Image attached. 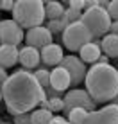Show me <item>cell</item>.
Masks as SVG:
<instances>
[{
	"instance_id": "cell-1",
	"label": "cell",
	"mask_w": 118,
	"mask_h": 124,
	"mask_svg": "<svg viewBox=\"0 0 118 124\" xmlns=\"http://www.w3.org/2000/svg\"><path fill=\"white\" fill-rule=\"evenodd\" d=\"M43 99H47L43 88L34 79L32 72H27L23 68L13 72L2 83V101L6 102L7 113L11 115L32 112Z\"/></svg>"
},
{
	"instance_id": "cell-2",
	"label": "cell",
	"mask_w": 118,
	"mask_h": 124,
	"mask_svg": "<svg viewBox=\"0 0 118 124\" xmlns=\"http://www.w3.org/2000/svg\"><path fill=\"white\" fill-rule=\"evenodd\" d=\"M88 95L93 99L95 104L111 102L118 93V74L116 68L109 65H91L84 78Z\"/></svg>"
},
{
	"instance_id": "cell-3",
	"label": "cell",
	"mask_w": 118,
	"mask_h": 124,
	"mask_svg": "<svg viewBox=\"0 0 118 124\" xmlns=\"http://www.w3.org/2000/svg\"><path fill=\"white\" fill-rule=\"evenodd\" d=\"M11 13L13 20L27 31L45 23V6L41 0H16Z\"/></svg>"
},
{
	"instance_id": "cell-4",
	"label": "cell",
	"mask_w": 118,
	"mask_h": 124,
	"mask_svg": "<svg viewBox=\"0 0 118 124\" xmlns=\"http://www.w3.org/2000/svg\"><path fill=\"white\" fill-rule=\"evenodd\" d=\"M111 16L106 9L102 7H93V9H84L81 16V23L88 29V32L91 34V40H100L102 36H106L111 27Z\"/></svg>"
},
{
	"instance_id": "cell-5",
	"label": "cell",
	"mask_w": 118,
	"mask_h": 124,
	"mask_svg": "<svg viewBox=\"0 0 118 124\" xmlns=\"http://www.w3.org/2000/svg\"><path fill=\"white\" fill-rule=\"evenodd\" d=\"M61 41L68 50L79 52L86 43L91 41V34L88 32V29L81 22H73L61 32Z\"/></svg>"
},
{
	"instance_id": "cell-6",
	"label": "cell",
	"mask_w": 118,
	"mask_h": 124,
	"mask_svg": "<svg viewBox=\"0 0 118 124\" xmlns=\"http://www.w3.org/2000/svg\"><path fill=\"white\" fill-rule=\"evenodd\" d=\"M63 106H65L63 108L65 113H68L73 108H82L86 112L97 110V104L93 102V99L88 95L86 90H81V88H72V90L65 92V95H63Z\"/></svg>"
},
{
	"instance_id": "cell-7",
	"label": "cell",
	"mask_w": 118,
	"mask_h": 124,
	"mask_svg": "<svg viewBox=\"0 0 118 124\" xmlns=\"http://www.w3.org/2000/svg\"><path fill=\"white\" fill-rule=\"evenodd\" d=\"M57 67L65 68V70L68 72V76H70V86H72V88H77L79 85L84 81L86 72H88V67L84 65V63H82L77 56H73V54L65 56Z\"/></svg>"
},
{
	"instance_id": "cell-8",
	"label": "cell",
	"mask_w": 118,
	"mask_h": 124,
	"mask_svg": "<svg viewBox=\"0 0 118 124\" xmlns=\"http://www.w3.org/2000/svg\"><path fill=\"white\" fill-rule=\"evenodd\" d=\"M25 32L14 20H0V45L18 47L23 41Z\"/></svg>"
},
{
	"instance_id": "cell-9",
	"label": "cell",
	"mask_w": 118,
	"mask_h": 124,
	"mask_svg": "<svg viewBox=\"0 0 118 124\" xmlns=\"http://www.w3.org/2000/svg\"><path fill=\"white\" fill-rule=\"evenodd\" d=\"M82 124H118V106L109 102L102 110L88 112Z\"/></svg>"
},
{
	"instance_id": "cell-10",
	"label": "cell",
	"mask_w": 118,
	"mask_h": 124,
	"mask_svg": "<svg viewBox=\"0 0 118 124\" xmlns=\"http://www.w3.org/2000/svg\"><path fill=\"white\" fill-rule=\"evenodd\" d=\"M23 40H25V43H27V47H32V49H38V50H41L43 47L54 43V36L45 29V25L29 29V31L25 32Z\"/></svg>"
},
{
	"instance_id": "cell-11",
	"label": "cell",
	"mask_w": 118,
	"mask_h": 124,
	"mask_svg": "<svg viewBox=\"0 0 118 124\" xmlns=\"http://www.w3.org/2000/svg\"><path fill=\"white\" fill-rule=\"evenodd\" d=\"M65 58V52H63V47L57 43H50L47 47L39 50V59L45 67H57L61 63V59Z\"/></svg>"
},
{
	"instance_id": "cell-12",
	"label": "cell",
	"mask_w": 118,
	"mask_h": 124,
	"mask_svg": "<svg viewBox=\"0 0 118 124\" xmlns=\"http://www.w3.org/2000/svg\"><path fill=\"white\" fill-rule=\"evenodd\" d=\"M39 50L38 49H32V47H22L18 49V63L23 67V70L31 72V70H36V67L39 65Z\"/></svg>"
},
{
	"instance_id": "cell-13",
	"label": "cell",
	"mask_w": 118,
	"mask_h": 124,
	"mask_svg": "<svg viewBox=\"0 0 118 124\" xmlns=\"http://www.w3.org/2000/svg\"><path fill=\"white\" fill-rule=\"evenodd\" d=\"M48 86L54 88V90H57V92L65 93L70 88V76H68V72H66L65 68H61V67H54L52 70H50V85Z\"/></svg>"
},
{
	"instance_id": "cell-14",
	"label": "cell",
	"mask_w": 118,
	"mask_h": 124,
	"mask_svg": "<svg viewBox=\"0 0 118 124\" xmlns=\"http://www.w3.org/2000/svg\"><path fill=\"white\" fill-rule=\"evenodd\" d=\"M16 63H18V47L0 45V68L7 70V68L14 67Z\"/></svg>"
},
{
	"instance_id": "cell-15",
	"label": "cell",
	"mask_w": 118,
	"mask_h": 124,
	"mask_svg": "<svg viewBox=\"0 0 118 124\" xmlns=\"http://www.w3.org/2000/svg\"><path fill=\"white\" fill-rule=\"evenodd\" d=\"M100 50L102 54L109 59H116L118 58V36L115 34H106L100 38Z\"/></svg>"
},
{
	"instance_id": "cell-16",
	"label": "cell",
	"mask_w": 118,
	"mask_h": 124,
	"mask_svg": "<svg viewBox=\"0 0 118 124\" xmlns=\"http://www.w3.org/2000/svg\"><path fill=\"white\" fill-rule=\"evenodd\" d=\"M100 54H102V50H100V47L93 43V41H90V43H86L82 47L81 50H79V59L86 65V63H91V65H95L97 63V59L100 58Z\"/></svg>"
},
{
	"instance_id": "cell-17",
	"label": "cell",
	"mask_w": 118,
	"mask_h": 124,
	"mask_svg": "<svg viewBox=\"0 0 118 124\" xmlns=\"http://www.w3.org/2000/svg\"><path fill=\"white\" fill-rule=\"evenodd\" d=\"M45 6V20L50 22V20H59L65 13V6L63 2H57V0H47L43 2Z\"/></svg>"
},
{
	"instance_id": "cell-18",
	"label": "cell",
	"mask_w": 118,
	"mask_h": 124,
	"mask_svg": "<svg viewBox=\"0 0 118 124\" xmlns=\"http://www.w3.org/2000/svg\"><path fill=\"white\" fill-rule=\"evenodd\" d=\"M54 113H50L45 108H38L31 112V124H50Z\"/></svg>"
},
{
	"instance_id": "cell-19",
	"label": "cell",
	"mask_w": 118,
	"mask_h": 124,
	"mask_svg": "<svg viewBox=\"0 0 118 124\" xmlns=\"http://www.w3.org/2000/svg\"><path fill=\"white\" fill-rule=\"evenodd\" d=\"M68 25H70L68 18H66L65 15H63L59 20H50V22H47V23H45V29H47V31H48V32L54 36V34H59V32H63L66 27H68Z\"/></svg>"
},
{
	"instance_id": "cell-20",
	"label": "cell",
	"mask_w": 118,
	"mask_h": 124,
	"mask_svg": "<svg viewBox=\"0 0 118 124\" xmlns=\"http://www.w3.org/2000/svg\"><path fill=\"white\" fill-rule=\"evenodd\" d=\"M32 76H34V79L39 83V86L43 88H48V85H50V70L47 67H41V68H36L34 72H32Z\"/></svg>"
},
{
	"instance_id": "cell-21",
	"label": "cell",
	"mask_w": 118,
	"mask_h": 124,
	"mask_svg": "<svg viewBox=\"0 0 118 124\" xmlns=\"http://www.w3.org/2000/svg\"><path fill=\"white\" fill-rule=\"evenodd\" d=\"M39 108H45V110H48L50 113H54V112H63V97H59V99H43L39 102Z\"/></svg>"
},
{
	"instance_id": "cell-22",
	"label": "cell",
	"mask_w": 118,
	"mask_h": 124,
	"mask_svg": "<svg viewBox=\"0 0 118 124\" xmlns=\"http://www.w3.org/2000/svg\"><path fill=\"white\" fill-rule=\"evenodd\" d=\"M66 115H68L66 121H68L70 124H82L84 119H86V115H88V112L82 110V108H73V110H70Z\"/></svg>"
},
{
	"instance_id": "cell-23",
	"label": "cell",
	"mask_w": 118,
	"mask_h": 124,
	"mask_svg": "<svg viewBox=\"0 0 118 124\" xmlns=\"http://www.w3.org/2000/svg\"><path fill=\"white\" fill-rule=\"evenodd\" d=\"M63 15L68 18L70 23H73V22H81L82 11H77V9H72V7H68V9H65V13H63Z\"/></svg>"
},
{
	"instance_id": "cell-24",
	"label": "cell",
	"mask_w": 118,
	"mask_h": 124,
	"mask_svg": "<svg viewBox=\"0 0 118 124\" xmlns=\"http://www.w3.org/2000/svg\"><path fill=\"white\" fill-rule=\"evenodd\" d=\"M13 124H31V112L29 113H20V115H13Z\"/></svg>"
},
{
	"instance_id": "cell-25",
	"label": "cell",
	"mask_w": 118,
	"mask_h": 124,
	"mask_svg": "<svg viewBox=\"0 0 118 124\" xmlns=\"http://www.w3.org/2000/svg\"><path fill=\"white\" fill-rule=\"evenodd\" d=\"M107 13H109V16H111L113 22H118V0H113V2L109 4Z\"/></svg>"
},
{
	"instance_id": "cell-26",
	"label": "cell",
	"mask_w": 118,
	"mask_h": 124,
	"mask_svg": "<svg viewBox=\"0 0 118 124\" xmlns=\"http://www.w3.org/2000/svg\"><path fill=\"white\" fill-rule=\"evenodd\" d=\"M68 7L72 9H77V11H82L84 9V0H70L68 4H66Z\"/></svg>"
},
{
	"instance_id": "cell-27",
	"label": "cell",
	"mask_w": 118,
	"mask_h": 124,
	"mask_svg": "<svg viewBox=\"0 0 118 124\" xmlns=\"http://www.w3.org/2000/svg\"><path fill=\"white\" fill-rule=\"evenodd\" d=\"M13 0H0V11H13Z\"/></svg>"
},
{
	"instance_id": "cell-28",
	"label": "cell",
	"mask_w": 118,
	"mask_h": 124,
	"mask_svg": "<svg viewBox=\"0 0 118 124\" xmlns=\"http://www.w3.org/2000/svg\"><path fill=\"white\" fill-rule=\"evenodd\" d=\"M66 119L61 117V115H56V117H52V121H50V124H65Z\"/></svg>"
},
{
	"instance_id": "cell-29",
	"label": "cell",
	"mask_w": 118,
	"mask_h": 124,
	"mask_svg": "<svg viewBox=\"0 0 118 124\" xmlns=\"http://www.w3.org/2000/svg\"><path fill=\"white\" fill-rule=\"evenodd\" d=\"M109 34H115V36H118V22H111V27H109Z\"/></svg>"
},
{
	"instance_id": "cell-30",
	"label": "cell",
	"mask_w": 118,
	"mask_h": 124,
	"mask_svg": "<svg viewBox=\"0 0 118 124\" xmlns=\"http://www.w3.org/2000/svg\"><path fill=\"white\" fill-rule=\"evenodd\" d=\"M7 79V70H4V68H0V85L4 83V81Z\"/></svg>"
},
{
	"instance_id": "cell-31",
	"label": "cell",
	"mask_w": 118,
	"mask_h": 124,
	"mask_svg": "<svg viewBox=\"0 0 118 124\" xmlns=\"http://www.w3.org/2000/svg\"><path fill=\"white\" fill-rule=\"evenodd\" d=\"M111 102H113V104H116V106H118V93H116V97H115V99H113Z\"/></svg>"
},
{
	"instance_id": "cell-32",
	"label": "cell",
	"mask_w": 118,
	"mask_h": 124,
	"mask_svg": "<svg viewBox=\"0 0 118 124\" xmlns=\"http://www.w3.org/2000/svg\"><path fill=\"white\" fill-rule=\"evenodd\" d=\"M0 102H2V85H0Z\"/></svg>"
},
{
	"instance_id": "cell-33",
	"label": "cell",
	"mask_w": 118,
	"mask_h": 124,
	"mask_svg": "<svg viewBox=\"0 0 118 124\" xmlns=\"http://www.w3.org/2000/svg\"><path fill=\"white\" fill-rule=\"evenodd\" d=\"M0 124H13V122H0Z\"/></svg>"
},
{
	"instance_id": "cell-34",
	"label": "cell",
	"mask_w": 118,
	"mask_h": 124,
	"mask_svg": "<svg viewBox=\"0 0 118 124\" xmlns=\"http://www.w3.org/2000/svg\"><path fill=\"white\" fill-rule=\"evenodd\" d=\"M115 68H116V74H118V65H116V67H115Z\"/></svg>"
},
{
	"instance_id": "cell-35",
	"label": "cell",
	"mask_w": 118,
	"mask_h": 124,
	"mask_svg": "<svg viewBox=\"0 0 118 124\" xmlns=\"http://www.w3.org/2000/svg\"><path fill=\"white\" fill-rule=\"evenodd\" d=\"M0 122H4V121H2V117H0Z\"/></svg>"
},
{
	"instance_id": "cell-36",
	"label": "cell",
	"mask_w": 118,
	"mask_h": 124,
	"mask_svg": "<svg viewBox=\"0 0 118 124\" xmlns=\"http://www.w3.org/2000/svg\"><path fill=\"white\" fill-rule=\"evenodd\" d=\"M65 124H70V122H68V121H66V122H65Z\"/></svg>"
},
{
	"instance_id": "cell-37",
	"label": "cell",
	"mask_w": 118,
	"mask_h": 124,
	"mask_svg": "<svg viewBox=\"0 0 118 124\" xmlns=\"http://www.w3.org/2000/svg\"><path fill=\"white\" fill-rule=\"evenodd\" d=\"M0 20H2V18H0Z\"/></svg>"
}]
</instances>
